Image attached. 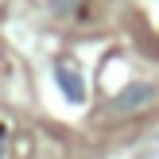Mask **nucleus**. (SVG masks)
Here are the masks:
<instances>
[{
  "label": "nucleus",
  "instance_id": "1",
  "mask_svg": "<svg viewBox=\"0 0 159 159\" xmlns=\"http://www.w3.org/2000/svg\"><path fill=\"white\" fill-rule=\"evenodd\" d=\"M152 97H155V89H152L148 82H132L124 93L113 97V113H136V109H144Z\"/></svg>",
  "mask_w": 159,
  "mask_h": 159
},
{
  "label": "nucleus",
  "instance_id": "2",
  "mask_svg": "<svg viewBox=\"0 0 159 159\" xmlns=\"http://www.w3.org/2000/svg\"><path fill=\"white\" fill-rule=\"evenodd\" d=\"M54 78H58V85H62V93H66L70 101H82L85 93H82V78L74 74V70L66 66V62H58V66H54Z\"/></svg>",
  "mask_w": 159,
  "mask_h": 159
},
{
  "label": "nucleus",
  "instance_id": "3",
  "mask_svg": "<svg viewBox=\"0 0 159 159\" xmlns=\"http://www.w3.org/2000/svg\"><path fill=\"white\" fill-rule=\"evenodd\" d=\"M0 155H4V152H0Z\"/></svg>",
  "mask_w": 159,
  "mask_h": 159
}]
</instances>
